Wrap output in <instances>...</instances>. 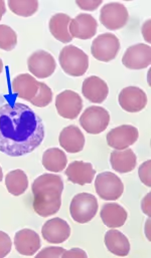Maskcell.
I'll return each instance as SVG.
<instances>
[{"label":"cell","instance_id":"26","mask_svg":"<svg viewBox=\"0 0 151 258\" xmlns=\"http://www.w3.org/2000/svg\"><path fill=\"white\" fill-rule=\"evenodd\" d=\"M5 186L7 191L13 196L22 195L28 187V179L26 174L20 169L7 173L5 177Z\"/></svg>","mask_w":151,"mask_h":258},{"label":"cell","instance_id":"18","mask_svg":"<svg viewBox=\"0 0 151 258\" xmlns=\"http://www.w3.org/2000/svg\"><path fill=\"white\" fill-rule=\"evenodd\" d=\"M66 175L70 182L84 186L86 184H90L93 182L96 175V171L94 170L91 163L83 161H74L68 166L66 170Z\"/></svg>","mask_w":151,"mask_h":258},{"label":"cell","instance_id":"22","mask_svg":"<svg viewBox=\"0 0 151 258\" xmlns=\"http://www.w3.org/2000/svg\"><path fill=\"white\" fill-rule=\"evenodd\" d=\"M110 164L113 170L118 173H129L135 169L137 157L131 149L116 150L110 155Z\"/></svg>","mask_w":151,"mask_h":258},{"label":"cell","instance_id":"7","mask_svg":"<svg viewBox=\"0 0 151 258\" xmlns=\"http://www.w3.org/2000/svg\"><path fill=\"white\" fill-rule=\"evenodd\" d=\"M120 49V41L113 33H103L92 42V55L100 61L108 62L113 60Z\"/></svg>","mask_w":151,"mask_h":258},{"label":"cell","instance_id":"3","mask_svg":"<svg viewBox=\"0 0 151 258\" xmlns=\"http://www.w3.org/2000/svg\"><path fill=\"white\" fill-rule=\"evenodd\" d=\"M59 61L65 74L71 77H82L89 68V56L75 45L65 46L60 52Z\"/></svg>","mask_w":151,"mask_h":258},{"label":"cell","instance_id":"20","mask_svg":"<svg viewBox=\"0 0 151 258\" xmlns=\"http://www.w3.org/2000/svg\"><path fill=\"white\" fill-rule=\"evenodd\" d=\"M60 145L66 152L76 154L81 152L85 146V136L77 126L71 125L61 132L59 137Z\"/></svg>","mask_w":151,"mask_h":258},{"label":"cell","instance_id":"35","mask_svg":"<svg viewBox=\"0 0 151 258\" xmlns=\"http://www.w3.org/2000/svg\"><path fill=\"white\" fill-rule=\"evenodd\" d=\"M150 194L148 193L142 200V203H141V207H142V211L144 214H146L148 217H150Z\"/></svg>","mask_w":151,"mask_h":258},{"label":"cell","instance_id":"19","mask_svg":"<svg viewBox=\"0 0 151 258\" xmlns=\"http://www.w3.org/2000/svg\"><path fill=\"white\" fill-rule=\"evenodd\" d=\"M11 89L18 98L30 102L38 93L39 82L28 74H22L12 81Z\"/></svg>","mask_w":151,"mask_h":258},{"label":"cell","instance_id":"11","mask_svg":"<svg viewBox=\"0 0 151 258\" xmlns=\"http://www.w3.org/2000/svg\"><path fill=\"white\" fill-rule=\"evenodd\" d=\"M118 102L124 111L128 113H138L146 107L147 96L140 88L127 87L120 92Z\"/></svg>","mask_w":151,"mask_h":258},{"label":"cell","instance_id":"24","mask_svg":"<svg viewBox=\"0 0 151 258\" xmlns=\"http://www.w3.org/2000/svg\"><path fill=\"white\" fill-rule=\"evenodd\" d=\"M71 20V17L65 13H57L52 16L48 26L51 33L56 39L64 43L72 41L73 37L69 30Z\"/></svg>","mask_w":151,"mask_h":258},{"label":"cell","instance_id":"2","mask_svg":"<svg viewBox=\"0 0 151 258\" xmlns=\"http://www.w3.org/2000/svg\"><path fill=\"white\" fill-rule=\"evenodd\" d=\"M64 182L62 177L55 174H42L32 183V206L36 214L48 217L59 212L62 205Z\"/></svg>","mask_w":151,"mask_h":258},{"label":"cell","instance_id":"10","mask_svg":"<svg viewBox=\"0 0 151 258\" xmlns=\"http://www.w3.org/2000/svg\"><path fill=\"white\" fill-rule=\"evenodd\" d=\"M28 71L38 79H46L56 71V60L54 56L44 50L34 51L27 59Z\"/></svg>","mask_w":151,"mask_h":258},{"label":"cell","instance_id":"28","mask_svg":"<svg viewBox=\"0 0 151 258\" xmlns=\"http://www.w3.org/2000/svg\"><path fill=\"white\" fill-rule=\"evenodd\" d=\"M17 44L15 31L6 24H0V49L10 51Z\"/></svg>","mask_w":151,"mask_h":258},{"label":"cell","instance_id":"1","mask_svg":"<svg viewBox=\"0 0 151 258\" xmlns=\"http://www.w3.org/2000/svg\"><path fill=\"white\" fill-rule=\"evenodd\" d=\"M43 139L42 120L28 106L15 103L0 107V152L10 157L24 156Z\"/></svg>","mask_w":151,"mask_h":258},{"label":"cell","instance_id":"29","mask_svg":"<svg viewBox=\"0 0 151 258\" xmlns=\"http://www.w3.org/2000/svg\"><path fill=\"white\" fill-rule=\"evenodd\" d=\"M53 101V92L48 86L43 83H39V90L35 98L30 103L38 108H44L48 106Z\"/></svg>","mask_w":151,"mask_h":258},{"label":"cell","instance_id":"9","mask_svg":"<svg viewBox=\"0 0 151 258\" xmlns=\"http://www.w3.org/2000/svg\"><path fill=\"white\" fill-rule=\"evenodd\" d=\"M56 108L61 117L74 120L81 114L83 101L78 93L67 90L57 96Z\"/></svg>","mask_w":151,"mask_h":258},{"label":"cell","instance_id":"34","mask_svg":"<svg viewBox=\"0 0 151 258\" xmlns=\"http://www.w3.org/2000/svg\"><path fill=\"white\" fill-rule=\"evenodd\" d=\"M62 257L64 258H87L88 255L87 253L80 249V248H73L71 250H68V251H65L62 255Z\"/></svg>","mask_w":151,"mask_h":258},{"label":"cell","instance_id":"23","mask_svg":"<svg viewBox=\"0 0 151 258\" xmlns=\"http://www.w3.org/2000/svg\"><path fill=\"white\" fill-rule=\"evenodd\" d=\"M105 245L107 249L117 256H127L130 252V242L120 231L112 228L105 234Z\"/></svg>","mask_w":151,"mask_h":258},{"label":"cell","instance_id":"13","mask_svg":"<svg viewBox=\"0 0 151 258\" xmlns=\"http://www.w3.org/2000/svg\"><path fill=\"white\" fill-rule=\"evenodd\" d=\"M106 138L109 147L115 150H125L138 140L139 132L134 126L122 125L111 130Z\"/></svg>","mask_w":151,"mask_h":258},{"label":"cell","instance_id":"37","mask_svg":"<svg viewBox=\"0 0 151 258\" xmlns=\"http://www.w3.org/2000/svg\"><path fill=\"white\" fill-rule=\"evenodd\" d=\"M6 12V7H5V2L0 0V20L2 19L3 14Z\"/></svg>","mask_w":151,"mask_h":258},{"label":"cell","instance_id":"17","mask_svg":"<svg viewBox=\"0 0 151 258\" xmlns=\"http://www.w3.org/2000/svg\"><path fill=\"white\" fill-rule=\"evenodd\" d=\"M83 96L94 104H102L108 97L109 88L106 82L102 79L92 76L83 82L82 87Z\"/></svg>","mask_w":151,"mask_h":258},{"label":"cell","instance_id":"31","mask_svg":"<svg viewBox=\"0 0 151 258\" xmlns=\"http://www.w3.org/2000/svg\"><path fill=\"white\" fill-rule=\"evenodd\" d=\"M150 166L151 161L148 160V161L144 162L139 167V170H138V174H139V178H140L141 182L147 187H151Z\"/></svg>","mask_w":151,"mask_h":258},{"label":"cell","instance_id":"8","mask_svg":"<svg viewBox=\"0 0 151 258\" xmlns=\"http://www.w3.org/2000/svg\"><path fill=\"white\" fill-rule=\"evenodd\" d=\"M128 18L127 8L118 2L105 4L100 12L101 23L110 30H117L124 27L128 22Z\"/></svg>","mask_w":151,"mask_h":258},{"label":"cell","instance_id":"15","mask_svg":"<svg viewBox=\"0 0 151 258\" xmlns=\"http://www.w3.org/2000/svg\"><path fill=\"white\" fill-rule=\"evenodd\" d=\"M98 29L97 20L87 13L78 14L73 20H71L69 30L72 37L79 39H90L96 33Z\"/></svg>","mask_w":151,"mask_h":258},{"label":"cell","instance_id":"39","mask_svg":"<svg viewBox=\"0 0 151 258\" xmlns=\"http://www.w3.org/2000/svg\"><path fill=\"white\" fill-rule=\"evenodd\" d=\"M3 70H4V66H3V61H2V59L0 58V75L2 74V72H3Z\"/></svg>","mask_w":151,"mask_h":258},{"label":"cell","instance_id":"21","mask_svg":"<svg viewBox=\"0 0 151 258\" xmlns=\"http://www.w3.org/2000/svg\"><path fill=\"white\" fill-rule=\"evenodd\" d=\"M103 223L109 228H118L125 224L127 212L124 207L117 203H106L100 212Z\"/></svg>","mask_w":151,"mask_h":258},{"label":"cell","instance_id":"30","mask_svg":"<svg viewBox=\"0 0 151 258\" xmlns=\"http://www.w3.org/2000/svg\"><path fill=\"white\" fill-rule=\"evenodd\" d=\"M12 247V242L8 234L3 231H0V258L7 256Z\"/></svg>","mask_w":151,"mask_h":258},{"label":"cell","instance_id":"16","mask_svg":"<svg viewBox=\"0 0 151 258\" xmlns=\"http://www.w3.org/2000/svg\"><path fill=\"white\" fill-rule=\"evenodd\" d=\"M14 245L21 255L32 256L41 246L39 235L31 229H21L14 236Z\"/></svg>","mask_w":151,"mask_h":258},{"label":"cell","instance_id":"27","mask_svg":"<svg viewBox=\"0 0 151 258\" xmlns=\"http://www.w3.org/2000/svg\"><path fill=\"white\" fill-rule=\"evenodd\" d=\"M8 6L14 14L22 17H29L37 11L38 2L36 0H11L8 1Z\"/></svg>","mask_w":151,"mask_h":258},{"label":"cell","instance_id":"32","mask_svg":"<svg viewBox=\"0 0 151 258\" xmlns=\"http://www.w3.org/2000/svg\"><path fill=\"white\" fill-rule=\"evenodd\" d=\"M64 252H65V249H64L63 247L51 246V247H45V248H43V249H42L40 252H38L35 256H36V258H59L62 257V255H63Z\"/></svg>","mask_w":151,"mask_h":258},{"label":"cell","instance_id":"40","mask_svg":"<svg viewBox=\"0 0 151 258\" xmlns=\"http://www.w3.org/2000/svg\"><path fill=\"white\" fill-rule=\"evenodd\" d=\"M2 179H3V171H2V168L0 167V182L2 181Z\"/></svg>","mask_w":151,"mask_h":258},{"label":"cell","instance_id":"5","mask_svg":"<svg viewBox=\"0 0 151 258\" xmlns=\"http://www.w3.org/2000/svg\"><path fill=\"white\" fill-rule=\"evenodd\" d=\"M95 190L103 200L115 201L122 196L124 185L117 175L111 172H103L97 175Z\"/></svg>","mask_w":151,"mask_h":258},{"label":"cell","instance_id":"36","mask_svg":"<svg viewBox=\"0 0 151 258\" xmlns=\"http://www.w3.org/2000/svg\"><path fill=\"white\" fill-rule=\"evenodd\" d=\"M142 33H143V37L145 38V40L150 43V20H147L143 24V26H142Z\"/></svg>","mask_w":151,"mask_h":258},{"label":"cell","instance_id":"38","mask_svg":"<svg viewBox=\"0 0 151 258\" xmlns=\"http://www.w3.org/2000/svg\"><path fill=\"white\" fill-rule=\"evenodd\" d=\"M149 224H150V220H148L147 221V223H146V225H147V228H148V230H147V237H148V239L150 240V232H149Z\"/></svg>","mask_w":151,"mask_h":258},{"label":"cell","instance_id":"33","mask_svg":"<svg viewBox=\"0 0 151 258\" xmlns=\"http://www.w3.org/2000/svg\"><path fill=\"white\" fill-rule=\"evenodd\" d=\"M76 3L79 7H81L84 10L93 11L102 4V0H97V1H81V0H78V1H76Z\"/></svg>","mask_w":151,"mask_h":258},{"label":"cell","instance_id":"6","mask_svg":"<svg viewBox=\"0 0 151 258\" xmlns=\"http://www.w3.org/2000/svg\"><path fill=\"white\" fill-rule=\"evenodd\" d=\"M110 123L109 112L98 106H92L87 108L80 118L81 127L87 133L92 135H98L103 133Z\"/></svg>","mask_w":151,"mask_h":258},{"label":"cell","instance_id":"12","mask_svg":"<svg viewBox=\"0 0 151 258\" xmlns=\"http://www.w3.org/2000/svg\"><path fill=\"white\" fill-rule=\"evenodd\" d=\"M123 64L130 70H143L150 66L151 48L144 43L128 47L122 57Z\"/></svg>","mask_w":151,"mask_h":258},{"label":"cell","instance_id":"14","mask_svg":"<svg viewBox=\"0 0 151 258\" xmlns=\"http://www.w3.org/2000/svg\"><path fill=\"white\" fill-rule=\"evenodd\" d=\"M41 234L45 241L53 244H59L65 242L70 237L71 227L66 220L62 218H53L43 224Z\"/></svg>","mask_w":151,"mask_h":258},{"label":"cell","instance_id":"4","mask_svg":"<svg viewBox=\"0 0 151 258\" xmlns=\"http://www.w3.org/2000/svg\"><path fill=\"white\" fill-rule=\"evenodd\" d=\"M99 204L97 198L90 193L77 194L70 205L72 218L81 224L90 222L97 214Z\"/></svg>","mask_w":151,"mask_h":258},{"label":"cell","instance_id":"25","mask_svg":"<svg viewBox=\"0 0 151 258\" xmlns=\"http://www.w3.org/2000/svg\"><path fill=\"white\" fill-rule=\"evenodd\" d=\"M67 164L68 158L65 152L59 148L47 149L42 155V165L51 172H61L65 170Z\"/></svg>","mask_w":151,"mask_h":258}]
</instances>
